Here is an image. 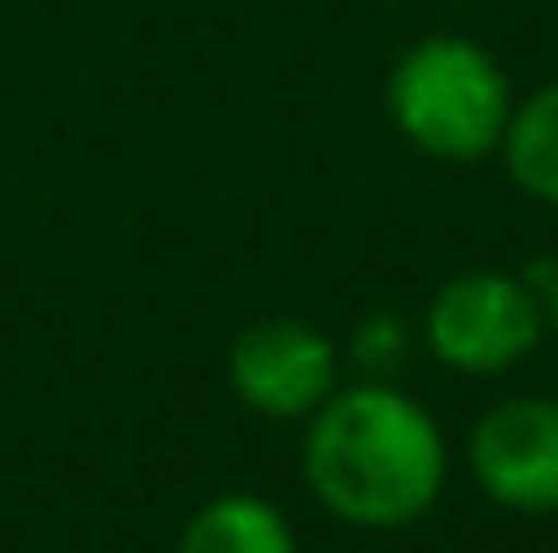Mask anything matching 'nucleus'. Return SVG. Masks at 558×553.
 Wrapping results in <instances>:
<instances>
[{"label": "nucleus", "mask_w": 558, "mask_h": 553, "mask_svg": "<svg viewBox=\"0 0 558 553\" xmlns=\"http://www.w3.org/2000/svg\"><path fill=\"white\" fill-rule=\"evenodd\" d=\"M304 489L326 516L359 532L417 527L450 483V440L439 418L396 380H342L304 418Z\"/></svg>", "instance_id": "obj_1"}, {"label": "nucleus", "mask_w": 558, "mask_h": 553, "mask_svg": "<svg viewBox=\"0 0 558 553\" xmlns=\"http://www.w3.org/2000/svg\"><path fill=\"white\" fill-rule=\"evenodd\" d=\"M515 98L521 93L499 55L466 33H428L407 44L385 76V115L396 136L450 169L499 158Z\"/></svg>", "instance_id": "obj_2"}, {"label": "nucleus", "mask_w": 558, "mask_h": 553, "mask_svg": "<svg viewBox=\"0 0 558 553\" xmlns=\"http://www.w3.org/2000/svg\"><path fill=\"white\" fill-rule=\"evenodd\" d=\"M543 337H548L543 288L526 272L505 266H472L445 277L428 293L417 326L423 353L466 380H499L521 369L543 348Z\"/></svg>", "instance_id": "obj_3"}, {"label": "nucleus", "mask_w": 558, "mask_h": 553, "mask_svg": "<svg viewBox=\"0 0 558 553\" xmlns=\"http://www.w3.org/2000/svg\"><path fill=\"white\" fill-rule=\"evenodd\" d=\"M348 380L342 348L331 332L299 315H266L250 321L228 342V390L239 407L271 423H304L315 418L331 390Z\"/></svg>", "instance_id": "obj_4"}, {"label": "nucleus", "mask_w": 558, "mask_h": 553, "mask_svg": "<svg viewBox=\"0 0 558 553\" xmlns=\"http://www.w3.org/2000/svg\"><path fill=\"white\" fill-rule=\"evenodd\" d=\"M466 472L510 516H558V396L515 390L466 429Z\"/></svg>", "instance_id": "obj_5"}, {"label": "nucleus", "mask_w": 558, "mask_h": 553, "mask_svg": "<svg viewBox=\"0 0 558 553\" xmlns=\"http://www.w3.org/2000/svg\"><path fill=\"white\" fill-rule=\"evenodd\" d=\"M174 553H299L293 521L266 494H217L185 521Z\"/></svg>", "instance_id": "obj_6"}, {"label": "nucleus", "mask_w": 558, "mask_h": 553, "mask_svg": "<svg viewBox=\"0 0 558 553\" xmlns=\"http://www.w3.org/2000/svg\"><path fill=\"white\" fill-rule=\"evenodd\" d=\"M499 164L521 195L558 212V76L515 98V115L499 142Z\"/></svg>", "instance_id": "obj_7"}, {"label": "nucleus", "mask_w": 558, "mask_h": 553, "mask_svg": "<svg viewBox=\"0 0 558 553\" xmlns=\"http://www.w3.org/2000/svg\"><path fill=\"white\" fill-rule=\"evenodd\" d=\"M417 332L401 315H364L348 342H342V364L353 369V380H401V369L412 364Z\"/></svg>", "instance_id": "obj_8"}, {"label": "nucleus", "mask_w": 558, "mask_h": 553, "mask_svg": "<svg viewBox=\"0 0 558 553\" xmlns=\"http://www.w3.org/2000/svg\"><path fill=\"white\" fill-rule=\"evenodd\" d=\"M526 277L543 288V310H548V332L558 337V255L554 261H537V266H526Z\"/></svg>", "instance_id": "obj_9"}]
</instances>
